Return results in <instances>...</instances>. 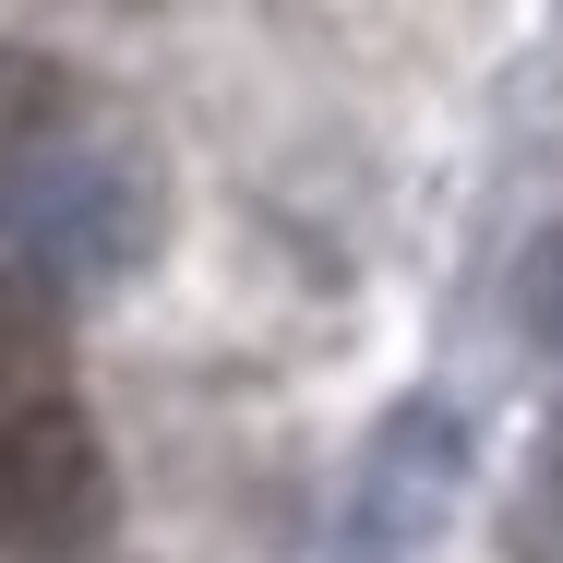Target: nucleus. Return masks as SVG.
<instances>
[{
    "label": "nucleus",
    "mask_w": 563,
    "mask_h": 563,
    "mask_svg": "<svg viewBox=\"0 0 563 563\" xmlns=\"http://www.w3.org/2000/svg\"><path fill=\"white\" fill-rule=\"evenodd\" d=\"M156 240V192H144V168L132 156H0V276H24V288H97L120 276L132 252Z\"/></svg>",
    "instance_id": "f257e3e1"
},
{
    "label": "nucleus",
    "mask_w": 563,
    "mask_h": 563,
    "mask_svg": "<svg viewBox=\"0 0 563 563\" xmlns=\"http://www.w3.org/2000/svg\"><path fill=\"white\" fill-rule=\"evenodd\" d=\"M109 528V444L85 408H12L0 420V552H85Z\"/></svg>",
    "instance_id": "f03ea898"
},
{
    "label": "nucleus",
    "mask_w": 563,
    "mask_h": 563,
    "mask_svg": "<svg viewBox=\"0 0 563 563\" xmlns=\"http://www.w3.org/2000/svg\"><path fill=\"white\" fill-rule=\"evenodd\" d=\"M455 432L432 408H396L384 420V455H372V479H360V504H347V563H408V540L432 528V479H420V455H444Z\"/></svg>",
    "instance_id": "7ed1b4c3"
},
{
    "label": "nucleus",
    "mask_w": 563,
    "mask_h": 563,
    "mask_svg": "<svg viewBox=\"0 0 563 563\" xmlns=\"http://www.w3.org/2000/svg\"><path fill=\"white\" fill-rule=\"evenodd\" d=\"M60 360H73L60 300L24 288V276H0V420H12V408H48V396H60Z\"/></svg>",
    "instance_id": "20e7f679"
},
{
    "label": "nucleus",
    "mask_w": 563,
    "mask_h": 563,
    "mask_svg": "<svg viewBox=\"0 0 563 563\" xmlns=\"http://www.w3.org/2000/svg\"><path fill=\"white\" fill-rule=\"evenodd\" d=\"M73 120V73L48 60V48H24V36H0V156H24V144H48Z\"/></svg>",
    "instance_id": "39448f33"
},
{
    "label": "nucleus",
    "mask_w": 563,
    "mask_h": 563,
    "mask_svg": "<svg viewBox=\"0 0 563 563\" xmlns=\"http://www.w3.org/2000/svg\"><path fill=\"white\" fill-rule=\"evenodd\" d=\"M528 324H540V336H563V240L528 264Z\"/></svg>",
    "instance_id": "423d86ee"
}]
</instances>
